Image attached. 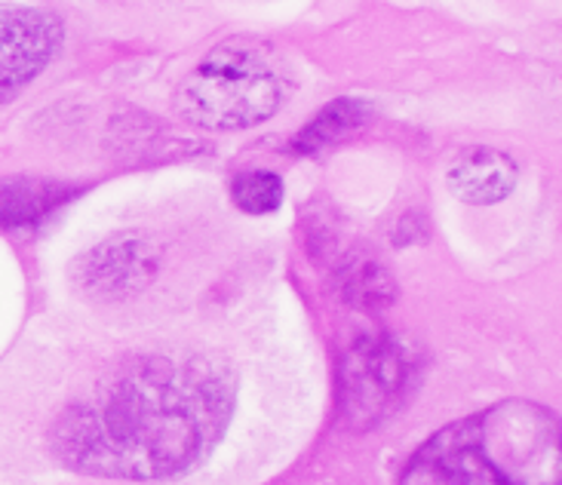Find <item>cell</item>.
I'll use <instances>...</instances> for the list:
<instances>
[{
    "mask_svg": "<svg viewBox=\"0 0 562 485\" xmlns=\"http://www.w3.org/2000/svg\"><path fill=\"white\" fill-rule=\"evenodd\" d=\"M409 379V360L391 338H366L341 365V415L366 430L391 411Z\"/></svg>",
    "mask_w": 562,
    "mask_h": 485,
    "instance_id": "3",
    "label": "cell"
},
{
    "mask_svg": "<svg viewBox=\"0 0 562 485\" xmlns=\"http://www.w3.org/2000/svg\"><path fill=\"white\" fill-rule=\"evenodd\" d=\"M369 121V105L360 99H335L333 105H326L314 121L304 126L295 136V151L314 154L323 148H333L335 142L348 138Z\"/></svg>",
    "mask_w": 562,
    "mask_h": 485,
    "instance_id": "8",
    "label": "cell"
},
{
    "mask_svg": "<svg viewBox=\"0 0 562 485\" xmlns=\"http://www.w3.org/2000/svg\"><path fill=\"white\" fill-rule=\"evenodd\" d=\"M231 200L246 215H271L283 203V179L268 169H246L234 176Z\"/></svg>",
    "mask_w": 562,
    "mask_h": 485,
    "instance_id": "9",
    "label": "cell"
},
{
    "mask_svg": "<svg viewBox=\"0 0 562 485\" xmlns=\"http://www.w3.org/2000/svg\"><path fill=\"white\" fill-rule=\"evenodd\" d=\"M61 37L59 15L37 7H0V105L44 71Z\"/></svg>",
    "mask_w": 562,
    "mask_h": 485,
    "instance_id": "4",
    "label": "cell"
},
{
    "mask_svg": "<svg viewBox=\"0 0 562 485\" xmlns=\"http://www.w3.org/2000/svg\"><path fill=\"white\" fill-rule=\"evenodd\" d=\"M286 99V77L261 46L218 44L179 87L184 121L203 129H249L274 117Z\"/></svg>",
    "mask_w": 562,
    "mask_h": 485,
    "instance_id": "2",
    "label": "cell"
},
{
    "mask_svg": "<svg viewBox=\"0 0 562 485\" xmlns=\"http://www.w3.org/2000/svg\"><path fill=\"white\" fill-rule=\"evenodd\" d=\"M77 283L95 298H126L142 292L157 273V249L142 234L99 243L77 261Z\"/></svg>",
    "mask_w": 562,
    "mask_h": 485,
    "instance_id": "5",
    "label": "cell"
},
{
    "mask_svg": "<svg viewBox=\"0 0 562 485\" xmlns=\"http://www.w3.org/2000/svg\"><path fill=\"white\" fill-rule=\"evenodd\" d=\"M228 418L231 384L215 365L151 357L65 411L53 445L80 473L167 480L210 455Z\"/></svg>",
    "mask_w": 562,
    "mask_h": 485,
    "instance_id": "1",
    "label": "cell"
},
{
    "mask_svg": "<svg viewBox=\"0 0 562 485\" xmlns=\"http://www.w3.org/2000/svg\"><path fill=\"white\" fill-rule=\"evenodd\" d=\"M75 198V188L49 179H0V228H31Z\"/></svg>",
    "mask_w": 562,
    "mask_h": 485,
    "instance_id": "7",
    "label": "cell"
},
{
    "mask_svg": "<svg viewBox=\"0 0 562 485\" xmlns=\"http://www.w3.org/2000/svg\"><path fill=\"white\" fill-rule=\"evenodd\" d=\"M517 179L519 167L514 163V157L495 148H471L446 172L449 191L473 206H492L507 200L517 188Z\"/></svg>",
    "mask_w": 562,
    "mask_h": 485,
    "instance_id": "6",
    "label": "cell"
}]
</instances>
